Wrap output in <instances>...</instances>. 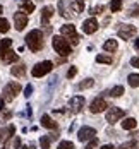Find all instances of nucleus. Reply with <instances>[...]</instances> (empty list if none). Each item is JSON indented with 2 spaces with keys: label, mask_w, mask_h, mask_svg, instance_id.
I'll list each match as a JSON object with an SVG mask.
<instances>
[{
  "label": "nucleus",
  "mask_w": 139,
  "mask_h": 149,
  "mask_svg": "<svg viewBox=\"0 0 139 149\" xmlns=\"http://www.w3.org/2000/svg\"><path fill=\"white\" fill-rule=\"evenodd\" d=\"M26 45L31 52H40L43 48V33L40 29H33L26 36Z\"/></svg>",
  "instance_id": "f257e3e1"
},
{
  "label": "nucleus",
  "mask_w": 139,
  "mask_h": 149,
  "mask_svg": "<svg viewBox=\"0 0 139 149\" xmlns=\"http://www.w3.org/2000/svg\"><path fill=\"white\" fill-rule=\"evenodd\" d=\"M98 21L94 19V17H89V19H86L84 22H82V31L86 33V34H93L94 31H98Z\"/></svg>",
  "instance_id": "9d476101"
},
{
  "label": "nucleus",
  "mask_w": 139,
  "mask_h": 149,
  "mask_svg": "<svg viewBox=\"0 0 139 149\" xmlns=\"http://www.w3.org/2000/svg\"><path fill=\"white\" fill-rule=\"evenodd\" d=\"M124 115H125V111H124L122 108H110L107 111V122L108 123H115V122H119V120L122 118Z\"/></svg>",
  "instance_id": "0eeeda50"
},
{
  "label": "nucleus",
  "mask_w": 139,
  "mask_h": 149,
  "mask_svg": "<svg viewBox=\"0 0 139 149\" xmlns=\"http://www.w3.org/2000/svg\"><path fill=\"white\" fill-rule=\"evenodd\" d=\"M14 146H15V148H17V149H21V139H15Z\"/></svg>",
  "instance_id": "e433bc0d"
},
{
  "label": "nucleus",
  "mask_w": 139,
  "mask_h": 149,
  "mask_svg": "<svg viewBox=\"0 0 139 149\" xmlns=\"http://www.w3.org/2000/svg\"><path fill=\"white\" fill-rule=\"evenodd\" d=\"M76 74H77V69H76V67H71V69H69V72H67V77H69V79H72Z\"/></svg>",
  "instance_id": "f704fd0d"
},
{
  "label": "nucleus",
  "mask_w": 139,
  "mask_h": 149,
  "mask_svg": "<svg viewBox=\"0 0 139 149\" xmlns=\"http://www.w3.org/2000/svg\"><path fill=\"white\" fill-rule=\"evenodd\" d=\"M59 149H76V146L71 141H60L59 142Z\"/></svg>",
  "instance_id": "b1692460"
},
{
  "label": "nucleus",
  "mask_w": 139,
  "mask_h": 149,
  "mask_svg": "<svg viewBox=\"0 0 139 149\" xmlns=\"http://www.w3.org/2000/svg\"><path fill=\"white\" fill-rule=\"evenodd\" d=\"M21 9H22L24 14H31V12H34V3L24 0V2H21Z\"/></svg>",
  "instance_id": "6ab92c4d"
},
{
  "label": "nucleus",
  "mask_w": 139,
  "mask_h": 149,
  "mask_svg": "<svg viewBox=\"0 0 139 149\" xmlns=\"http://www.w3.org/2000/svg\"><path fill=\"white\" fill-rule=\"evenodd\" d=\"M10 74L15 75V77H22V75L26 74V67L24 65H14L10 69Z\"/></svg>",
  "instance_id": "a211bd4d"
},
{
  "label": "nucleus",
  "mask_w": 139,
  "mask_h": 149,
  "mask_svg": "<svg viewBox=\"0 0 139 149\" xmlns=\"http://www.w3.org/2000/svg\"><path fill=\"white\" fill-rule=\"evenodd\" d=\"M136 125H138L136 118H125L122 122V129L124 130H132V129H136Z\"/></svg>",
  "instance_id": "f3484780"
},
{
  "label": "nucleus",
  "mask_w": 139,
  "mask_h": 149,
  "mask_svg": "<svg viewBox=\"0 0 139 149\" xmlns=\"http://www.w3.org/2000/svg\"><path fill=\"white\" fill-rule=\"evenodd\" d=\"M9 21L7 19H3V17H0V33H7L9 31Z\"/></svg>",
  "instance_id": "393cba45"
},
{
  "label": "nucleus",
  "mask_w": 139,
  "mask_h": 149,
  "mask_svg": "<svg viewBox=\"0 0 139 149\" xmlns=\"http://www.w3.org/2000/svg\"><path fill=\"white\" fill-rule=\"evenodd\" d=\"M120 9H122V2L120 0H112L110 2V10L112 12H119Z\"/></svg>",
  "instance_id": "5701e85b"
},
{
  "label": "nucleus",
  "mask_w": 139,
  "mask_h": 149,
  "mask_svg": "<svg viewBox=\"0 0 139 149\" xmlns=\"http://www.w3.org/2000/svg\"><path fill=\"white\" fill-rule=\"evenodd\" d=\"M96 62L98 63H112V57H108V55H98Z\"/></svg>",
  "instance_id": "a878e982"
},
{
  "label": "nucleus",
  "mask_w": 139,
  "mask_h": 149,
  "mask_svg": "<svg viewBox=\"0 0 139 149\" xmlns=\"http://www.w3.org/2000/svg\"><path fill=\"white\" fill-rule=\"evenodd\" d=\"M41 127L50 129V130H57V129H59V123H57L55 120H52L48 115H43V117H41Z\"/></svg>",
  "instance_id": "4468645a"
},
{
  "label": "nucleus",
  "mask_w": 139,
  "mask_h": 149,
  "mask_svg": "<svg viewBox=\"0 0 139 149\" xmlns=\"http://www.w3.org/2000/svg\"><path fill=\"white\" fill-rule=\"evenodd\" d=\"M96 146H98V139H96V137H93L91 141L86 144V148H84V149H94Z\"/></svg>",
  "instance_id": "c85d7f7f"
},
{
  "label": "nucleus",
  "mask_w": 139,
  "mask_h": 149,
  "mask_svg": "<svg viewBox=\"0 0 139 149\" xmlns=\"http://www.w3.org/2000/svg\"><path fill=\"white\" fill-rule=\"evenodd\" d=\"M117 48H119L117 40H107V41L103 43V50H105V52H115Z\"/></svg>",
  "instance_id": "dca6fc26"
},
{
  "label": "nucleus",
  "mask_w": 139,
  "mask_h": 149,
  "mask_svg": "<svg viewBox=\"0 0 139 149\" xmlns=\"http://www.w3.org/2000/svg\"><path fill=\"white\" fill-rule=\"evenodd\" d=\"M84 103H86V100H84L82 96H74V98H71V101H69V108H71L74 113H79V111L82 110Z\"/></svg>",
  "instance_id": "9b49d317"
},
{
  "label": "nucleus",
  "mask_w": 139,
  "mask_h": 149,
  "mask_svg": "<svg viewBox=\"0 0 139 149\" xmlns=\"http://www.w3.org/2000/svg\"><path fill=\"white\" fill-rule=\"evenodd\" d=\"M0 58L3 60L5 63H14V62H17V58H19V57H17V53H14V52L9 48V50H5V52L0 55Z\"/></svg>",
  "instance_id": "ddd939ff"
},
{
  "label": "nucleus",
  "mask_w": 139,
  "mask_h": 149,
  "mask_svg": "<svg viewBox=\"0 0 139 149\" xmlns=\"http://www.w3.org/2000/svg\"><path fill=\"white\" fill-rule=\"evenodd\" d=\"M84 2H86V0H76V10L79 14L84 10Z\"/></svg>",
  "instance_id": "c756f323"
},
{
  "label": "nucleus",
  "mask_w": 139,
  "mask_h": 149,
  "mask_svg": "<svg viewBox=\"0 0 139 149\" xmlns=\"http://www.w3.org/2000/svg\"><path fill=\"white\" fill-rule=\"evenodd\" d=\"M21 149H31V148H28V146H22V148H21Z\"/></svg>",
  "instance_id": "37998d69"
},
{
  "label": "nucleus",
  "mask_w": 139,
  "mask_h": 149,
  "mask_svg": "<svg viewBox=\"0 0 139 149\" xmlns=\"http://www.w3.org/2000/svg\"><path fill=\"white\" fill-rule=\"evenodd\" d=\"M101 149H113L112 144H105V146H101Z\"/></svg>",
  "instance_id": "58836bf2"
},
{
  "label": "nucleus",
  "mask_w": 139,
  "mask_h": 149,
  "mask_svg": "<svg viewBox=\"0 0 139 149\" xmlns=\"http://www.w3.org/2000/svg\"><path fill=\"white\" fill-rule=\"evenodd\" d=\"M2 12H3V7H2V5H0V14H2Z\"/></svg>",
  "instance_id": "79ce46f5"
},
{
  "label": "nucleus",
  "mask_w": 139,
  "mask_h": 149,
  "mask_svg": "<svg viewBox=\"0 0 139 149\" xmlns=\"http://www.w3.org/2000/svg\"><path fill=\"white\" fill-rule=\"evenodd\" d=\"M122 94H124V88L122 86H115V88L110 89V96H113V98H119V96H122Z\"/></svg>",
  "instance_id": "4be33fe9"
},
{
  "label": "nucleus",
  "mask_w": 139,
  "mask_h": 149,
  "mask_svg": "<svg viewBox=\"0 0 139 149\" xmlns=\"http://www.w3.org/2000/svg\"><path fill=\"white\" fill-rule=\"evenodd\" d=\"M127 148H129L127 144H122V146H120V148H119V149H127Z\"/></svg>",
  "instance_id": "a19ab883"
},
{
  "label": "nucleus",
  "mask_w": 139,
  "mask_h": 149,
  "mask_svg": "<svg viewBox=\"0 0 139 149\" xmlns=\"http://www.w3.org/2000/svg\"><path fill=\"white\" fill-rule=\"evenodd\" d=\"M134 46H136V50H139V38L136 40V45H134Z\"/></svg>",
  "instance_id": "ea45409f"
},
{
  "label": "nucleus",
  "mask_w": 139,
  "mask_h": 149,
  "mask_svg": "<svg viewBox=\"0 0 139 149\" xmlns=\"http://www.w3.org/2000/svg\"><path fill=\"white\" fill-rule=\"evenodd\" d=\"M127 81L131 88H139V74H131L127 77Z\"/></svg>",
  "instance_id": "aec40b11"
},
{
  "label": "nucleus",
  "mask_w": 139,
  "mask_h": 149,
  "mask_svg": "<svg viewBox=\"0 0 139 149\" xmlns=\"http://www.w3.org/2000/svg\"><path fill=\"white\" fill-rule=\"evenodd\" d=\"M14 132H15V127H14V125H9V129H7V135H5V141H7V139H10Z\"/></svg>",
  "instance_id": "2f4dec72"
},
{
  "label": "nucleus",
  "mask_w": 139,
  "mask_h": 149,
  "mask_svg": "<svg viewBox=\"0 0 139 149\" xmlns=\"http://www.w3.org/2000/svg\"><path fill=\"white\" fill-rule=\"evenodd\" d=\"M52 69H53V63H52L50 60L40 62V63H36V65L33 67V77H43V75H46L48 72H52Z\"/></svg>",
  "instance_id": "7ed1b4c3"
},
{
  "label": "nucleus",
  "mask_w": 139,
  "mask_h": 149,
  "mask_svg": "<svg viewBox=\"0 0 139 149\" xmlns=\"http://www.w3.org/2000/svg\"><path fill=\"white\" fill-rule=\"evenodd\" d=\"M52 15H53V7H50V5L48 7H43V10H41V22L45 26L48 24V21H50Z\"/></svg>",
  "instance_id": "2eb2a0df"
},
{
  "label": "nucleus",
  "mask_w": 139,
  "mask_h": 149,
  "mask_svg": "<svg viewBox=\"0 0 139 149\" xmlns=\"http://www.w3.org/2000/svg\"><path fill=\"white\" fill-rule=\"evenodd\" d=\"M14 24H15V29L17 31H22L26 26H28V15L24 12H19V14L14 15Z\"/></svg>",
  "instance_id": "f8f14e48"
},
{
  "label": "nucleus",
  "mask_w": 139,
  "mask_h": 149,
  "mask_svg": "<svg viewBox=\"0 0 139 149\" xmlns=\"http://www.w3.org/2000/svg\"><path fill=\"white\" fill-rule=\"evenodd\" d=\"M129 15H132V17H138V15H139V5L131 7V9H129Z\"/></svg>",
  "instance_id": "7c9ffc66"
},
{
  "label": "nucleus",
  "mask_w": 139,
  "mask_h": 149,
  "mask_svg": "<svg viewBox=\"0 0 139 149\" xmlns=\"http://www.w3.org/2000/svg\"><path fill=\"white\" fill-rule=\"evenodd\" d=\"M94 135H96V130L93 127H81L79 132H77V139L84 142V141H91Z\"/></svg>",
  "instance_id": "1a4fd4ad"
},
{
  "label": "nucleus",
  "mask_w": 139,
  "mask_h": 149,
  "mask_svg": "<svg viewBox=\"0 0 139 149\" xmlns=\"http://www.w3.org/2000/svg\"><path fill=\"white\" fill-rule=\"evenodd\" d=\"M31 94H33V84H28V86H26V89H24V96H26V98H29Z\"/></svg>",
  "instance_id": "72a5a7b5"
},
{
  "label": "nucleus",
  "mask_w": 139,
  "mask_h": 149,
  "mask_svg": "<svg viewBox=\"0 0 139 149\" xmlns=\"http://www.w3.org/2000/svg\"><path fill=\"white\" fill-rule=\"evenodd\" d=\"M60 34L62 36H65V38H69L71 40V43L72 45H79V34L76 33V26H72V24H65V26H62L60 28Z\"/></svg>",
  "instance_id": "20e7f679"
},
{
  "label": "nucleus",
  "mask_w": 139,
  "mask_h": 149,
  "mask_svg": "<svg viewBox=\"0 0 139 149\" xmlns=\"http://www.w3.org/2000/svg\"><path fill=\"white\" fill-rule=\"evenodd\" d=\"M103 9H105L103 5H98V7H94V9H91V14H93V15H96V14H101V12H103Z\"/></svg>",
  "instance_id": "473e14b6"
},
{
  "label": "nucleus",
  "mask_w": 139,
  "mask_h": 149,
  "mask_svg": "<svg viewBox=\"0 0 139 149\" xmlns=\"http://www.w3.org/2000/svg\"><path fill=\"white\" fill-rule=\"evenodd\" d=\"M52 45H53V50H55L59 55H62V57H69L71 52H72V48H71V45L67 43V40L62 38V36H53Z\"/></svg>",
  "instance_id": "f03ea898"
},
{
  "label": "nucleus",
  "mask_w": 139,
  "mask_h": 149,
  "mask_svg": "<svg viewBox=\"0 0 139 149\" xmlns=\"http://www.w3.org/2000/svg\"><path fill=\"white\" fill-rule=\"evenodd\" d=\"M117 33H119V36H120L122 40H131V38L136 34V28L131 26V24H120Z\"/></svg>",
  "instance_id": "6e6552de"
},
{
  "label": "nucleus",
  "mask_w": 139,
  "mask_h": 149,
  "mask_svg": "<svg viewBox=\"0 0 139 149\" xmlns=\"http://www.w3.org/2000/svg\"><path fill=\"white\" fill-rule=\"evenodd\" d=\"M93 84H94V81H93V79H84V81L79 84V89H86V88H91Z\"/></svg>",
  "instance_id": "bb28decb"
},
{
  "label": "nucleus",
  "mask_w": 139,
  "mask_h": 149,
  "mask_svg": "<svg viewBox=\"0 0 139 149\" xmlns=\"http://www.w3.org/2000/svg\"><path fill=\"white\" fill-rule=\"evenodd\" d=\"M19 93H21V86H19V82H14V81L5 84V88H3V96L7 101H12L15 94H19Z\"/></svg>",
  "instance_id": "39448f33"
},
{
  "label": "nucleus",
  "mask_w": 139,
  "mask_h": 149,
  "mask_svg": "<svg viewBox=\"0 0 139 149\" xmlns=\"http://www.w3.org/2000/svg\"><path fill=\"white\" fill-rule=\"evenodd\" d=\"M3 108H5V101L0 98V110H3Z\"/></svg>",
  "instance_id": "4c0bfd02"
},
{
  "label": "nucleus",
  "mask_w": 139,
  "mask_h": 149,
  "mask_svg": "<svg viewBox=\"0 0 139 149\" xmlns=\"http://www.w3.org/2000/svg\"><path fill=\"white\" fill-rule=\"evenodd\" d=\"M0 137H2V134H0Z\"/></svg>",
  "instance_id": "c03bdc74"
},
{
  "label": "nucleus",
  "mask_w": 139,
  "mask_h": 149,
  "mask_svg": "<svg viewBox=\"0 0 139 149\" xmlns=\"http://www.w3.org/2000/svg\"><path fill=\"white\" fill-rule=\"evenodd\" d=\"M107 108H108V104L101 96L94 98L91 101V104H89V111H91V113H101V111H105Z\"/></svg>",
  "instance_id": "423d86ee"
},
{
  "label": "nucleus",
  "mask_w": 139,
  "mask_h": 149,
  "mask_svg": "<svg viewBox=\"0 0 139 149\" xmlns=\"http://www.w3.org/2000/svg\"><path fill=\"white\" fill-rule=\"evenodd\" d=\"M131 65L136 67V69H139V57H134V58L131 60Z\"/></svg>",
  "instance_id": "c9c22d12"
},
{
  "label": "nucleus",
  "mask_w": 139,
  "mask_h": 149,
  "mask_svg": "<svg viewBox=\"0 0 139 149\" xmlns=\"http://www.w3.org/2000/svg\"><path fill=\"white\" fill-rule=\"evenodd\" d=\"M10 45H12V40H10V38L2 40V41H0V55H2L5 50H9V48H10Z\"/></svg>",
  "instance_id": "412c9836"
},
{
  "label": "nucleus",
  "mask_w": 139,
  "mask_h": 149,
  "mask_svg": "<svg viewBox=\"0 0 139 149\" xmlns=\"http://www.w3.org/2000/svg\"><path fill=\"white\" fill-rule=\"evenodd\" d=\"M40 146H41V149H48L50 148V139L48 137H41L40 139Z\"/></svg>",
  "instance_id": "cd10ccee"
}]
</instances>
